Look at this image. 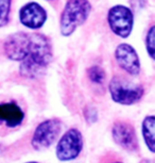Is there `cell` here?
<instances>
[{
    "mask_svg": "<svg viewBox=\"0 0 155 163\" xmlns=\"http://www.w3.org/2000/svg\"><path fill=\"white\" fill-rule=\"evenodd\" d=\"M47 19L45 9L36 2L25 4L19 11V20L23 26L30 29H39Z\"/></svg>",
    "mask_w": 155,
    "mask_h": 163,
    "instance_id": "9c48e42d",
    "label": "cell"
},
{
    "mask_svg": "<svg viewBox=\"0 0 155 163\" xmlns=\"http://www.w3.org/2000/svg\"><path fill=\"white\" fill-rule=\"evenodd\" d=\"M154 126H155V118L153 115L147 116L142 123V134H144L145 142L147 144L150 152L154 153Z\"/></svg>",
    "mask_w": 155,
    "mask_h": 163,
    "instance_id": "7c38bea8",
    "label": "cell"
},
{
    "mask_svg": "<svg viewBox=\"0 0 155 163\" xmlns=\"http://www.w3.org/2000/svg\"><path fill=\"white\" fill-rule=\"evenodd\" d=\"M131 4L133 9L138 11L146 5V0H131Z\"/></svg>",
    "mask_w": 155,
    "mask_h": 163,
    "instance_id": "2e32d148",
    "label": "cell"
},
{
    "mask_svg": "<svg viewBox=\"0 0 155 163\" xmlns=\"http://www.w3.org/2000/svg\"><path fill=\"white\" fill-rule=\"evenodd\" d=\"M110 28L116 35L126 39L133 29L134 17L132 10L124 5H115L110 9L107 14Z\"/></svg>",
    "mask_w": 155,
    "mask_h": 163,
    "instance_id": "277c9868",
    "label": "cell"
},
{
    "mask_svg": "<svg viewBox=\"0 0 155 163\" xmlns=\"http://www.w3.org/2000/svg\"><path fill=\"white\" fill-rule=\"evenodd\" d=\"M112 134L114 137V141L124 149L130 150V152H135L138 147L135 130L130 124L123 122L116 123L113 126Z\"/></svg>",
    "mask_w": 155,
    "mask_h": 163,
    "instance_id": "30bf717a",
    "label": "cell"
},
{
    "mask_svg": "<svg viewBox=\"0 0 155 163\" xmlns=\"http://www.w3.org/2000/svg\"><path fill=\"white\" fill-rule=\"evenodd\" d=\"M12 0H0V28L9 22Z\"/></svg>",
    "mask_w": 155,
    "mask_h": 163,
    "instance_id": "5bb4252c",
    "label": "cell"
},
{
    "mask_svg": "<svg viewBox=\"0 0 155 163\" xmlns=\"http://www.w3.org/2000/svg\"><path fill=\"white\" fill-rule=\"evenodd\" d=\"M28 163H36V162H28Z\"/></svg>",
    "mask_w": 155,
    "mask_h": 163,
    "instance_id": "ac0fdd59",
    "label": "cell"
},
{
    "mask_svg": "<svg viewBox=\"0 0 155 163\" xmlns=\"http://www.w3.org/2000/svg\"><path fill=\"white\" fill-rule=\"evenodd\" d=\"M115 57L119 66L132 76H137L140 72V62L138 54L129 44H120L116 48Z\"/></svg>",
    "mask_w": 155,
    "mask_h": 163,
    "instance_id": "ba28073f",
    "label": "cell"
},
{
    "mask_svg": "<svg viewBox=\"0 0 155 163\" xmlns=\"http://www.w3.org/2000/svg\"><path fill=\"white\" fill-rule=\"evenodd\" d=\"M110 92L113 100L121 105H133L144 95V89L122 77H114L110 82Z\"/></svg>",
    "mask_w": 155,
    "mask_h": 163,
    "instance_id": "3957f363",
    "label": "cell"
},
{
    "mask_svg": "<svg viewBox=\"0 0 155 163\" xmlns=\"http://www.w3.org/2000/svg\"><path fill=\"white\" fill-rule=\"evenodd\" d=\"M90 10L91 5L88 0H68L59 21L61 33L64 36L71 35L78 27L87 20Z\"/></svg>",
    "mask_w": 155,
    "mask_h": 163,
    "instance_id": "7a4b0ae2",
    "label": "cell"
},
{
    "mask_svg": "<svg viewBox=\"0 0 155 163\" xmlns=\"http://www.w3.org/2000/svg\"><path fill=\"white\" fill-rule=\"evenodd\" d=\"M30 34L17 32L12 34L4 43V52L7 57L13 61H22L29 52Z\"/></svg>",
    "mask_w": 155,
    "mask_h": 163,
    "instance_id": "52a82bcc",
    "label": "cell"
},
{
    "mask_svg": "<svg viewBox=\"0 0 155 163\" xmlns=\"http://www.w3.org/2000/svg\"><path fill=\"white\" fill-rule=\"evenodd\" d=\"M87 75L89 77L91 82L97 83V84H102L103 81L105 80V71L102 67L97 65L90 66L87 69Z\"/></svg>",
    "mask_w": 155,
    "mask_h": 163,
    "instance_id": "4fadbf2b",
    "label": "cell"
},
{
    "mask_svg": "<svg viewBox=\"0 0 155 163\" xmlns=\"http://www.w3.org/2000/svg\"><path fill=\"white\" fill-rule=\"evenodd\" d=\"M116 163H121V162H116Z\"/></svg>",
    "mask_w": 155,
    "mask_h": 163,
    "instance_id": "d6986e66",
    "label": "cell"
},
{
    "mask_svg": "<svg viewBox=\"0 0 155 163\" xmlns=\"http://www.w3.org/2000/svg\"><path fill=\"white\" fill-rule=\"evenodd\" d=\"M154 31H155V28L154 26H152L149 31L147 33V36H146V47H147V51L149 53L152 59H154V51H155V47H154Z\"/></svg>",
    "mask_w": 155,
    "mask_h": 163,
    "instance_id": "9a60e30c",
    "label": "cell"
},
{
    "mask_svg": "<svg viewBox=\"0 0 155 163\" xmlns=\"http://www.w3.org/2000/svg\"><path fill=\"white\" fill-rule=\"evenodd\" d=\"M25 117L22 110L14 102H3L0 104V120L4 122L9 127L18 126Z\"/></svg>",
    "mask_w": 155,
    "mask_h": 163,
    "instance_id": "8fae6325",
    "label": "cell"
},
{
    "mask_svg": "<svg viewBox=\"0 0 155 163\" xmlns=\"http://www.w3.org/2000/svg\"><path fill=\"white\" fill-rule=\"evenodd\" d=\"M83 147V139L79 130L70 129L65 133L56 146V156L61 161L75 159Z\"/></svg>",
    "mask_w": 155,
    "mask_h": 163,
    "instance_id": "5b68a950",
    "label": "cell"
},
{
    "mask_svg": "<svg viewBox=\"0 0 155 163\" xmlns=\"http://www.w3.org/2000/svg\"><path fill=\"white\" fill-rule=\"evenodd\" d=\"M61 128H62V123L57 118L48 119L39 124L37 128L35 129L32 137L33 147L37 150H41L49 147L57 137L59 131H61Z\"/></svg>",
    "mask_w": 155,
    "mask_h": 163,
    "instance_id": "8992f818",
    "label": "cell"
},
{
    "mask_svg": "<svg viewBox=\"0 0 155 163\" xmlns=\"http://www.w3.org/2000/svg\"><path fill=\"white\" fill-rule=\"evenodd\" d=\"M52 59L50 41L39 33L30 34L28 56L21 61L20 74L27 78H37L45 72Z\"/></svg>",
    "mask_w": 155,
    "mask_h": 163,
    "instance_id": "6da1fadb",
    "label": "cell"
},
{
    "mask_svg": "<svg viewBox=\"0 0 155 163\" xmlns=\"http://www.w3.org/2000/svg\"><path fill=\"white\" fill-rule=\"evenodd\" d=\"M140 163H153L152 160H142Z\"/></svg>",
    "mask_w": 155,
    "mask_h": 163,
    "instance_id": "e0dca14e",
    "label": "cell"
}]
</instances>
